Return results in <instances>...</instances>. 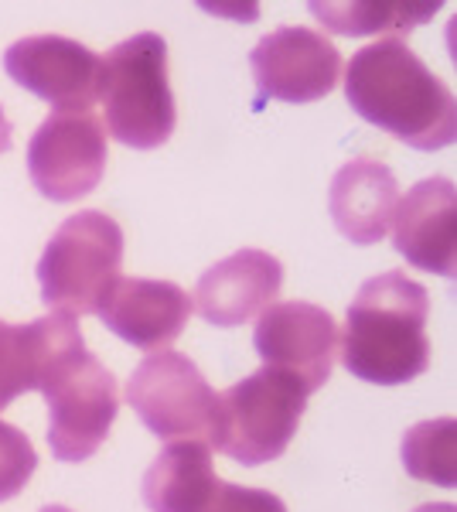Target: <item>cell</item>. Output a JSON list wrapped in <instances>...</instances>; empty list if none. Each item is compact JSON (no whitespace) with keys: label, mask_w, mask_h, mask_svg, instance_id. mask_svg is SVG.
Listing matches in <instances>:
<instances>
[{"label":"cell","mask_w":457,"mask_h":512,"mask_svg":"<svg viewBox=\"0 0 457 512\" xmlns=\"http://www.w3.org/2000/svg\"><path fill=\"white\" fill-rule=\"evenodd\" d=\"M403 468L417 482L454 489L457 485V424L454 417L423 420L403 437Z\"/></svg>","instance_id":"obj_19"},{"label":"cell","mask_w":457,"mask_h":512,"mask_svg":"<svg viewBox=\"0 0 457 512\" xmlns=\"http://www.w3.org/2000/svg\"><path fill=\"white\" fill-rule=\"evenodd\" d=\"M123 229L106 212H76L58 226L38 260L41 301L65 318L96 315V304L120 277Z\"/></svg>","instance_id":"obj_5"},{"label":"cell","mask_w":457,"mask_h":512,"mask_svg":"<svg viewBox=\"0 0 457 512\" xmlns=\"http://www.w3.org/2000/svg\"><path fill=\"white\" fill-rule=\"evenodd\" d=\"M86 349L76 318L48 315L28 325H7L0 318V410L21 393L41 390L58 359Z\"/></svg>","instance_id":"obj_15"},{"label":"cell","mask_w":457,"mask_h":512,"mask_svg":"<svg viewBox=\"0 0 457 512\" xmlns=\"http://www.w3.org/2000/svg\"><path fill=\"white\" fill-rule=\"evenodd\" d=\"M413 512H457V509L451 506V502H427V506H420Z\"/></svg>","instance_id":"obj_23"},{"label":"cell","mask_w":457,"mask_h":512,"mask_svg":"<svg viewBox=\"0 0 457 512\" xmlns=\"http://www.w3.org/2000/svg\"><path fill=\"white\" fill-rule=\"evenodd\" d=\"M106 127L93 110L52 113L28 144V175L48 202H79L103 181Z\"/></svg>","instance_id":"obj_8"},{"label":"cell","mask_w":457,"mask_h":512,"mask_svg":"<svg viewBox=\"0 0 457 512\" xmlns=\"http://www.w3.org/2000/svg\"><path fill=\"white\" fill-rule=\"evenodd\" d=\"M440 11L437 0H348V4H311V14L331 35H393L403 38Z\"/></svg>","instance_id":"obj_18"},{"label":"cell","mask_w":457,"mask_h":512,"mask_svg":"<svg viewBox=\"0 0 457 512\" xmlns=\"http://www.w3.org/2000/svg\"><path fill=\"white\" fill-rule=\"evenodd\" d=\"M345 99L362 120L417 151H440L457 137L454 93L403 38L359 48L345 65Z\"/></svg>","instance_id":"obj_1"},{"label":"cell","mask_w":457,"mask_h":512,"mask_svg":"<svg viewBox=\"0 0 457 512\" xmlns=\"http://www.w3.org/2000/svg\"><path fill=\"white\" fill-rule=\"evenodd\" d=\"M7 76L21 89L55 106V113H82L99 99V55L62 35H31L7 48Z\"/></svg>","instance_id":"obj_10"},{"label":"cell","mask_w":457,"mask_h":512,"mask_svg":"<svg viewBox=\"0 0 457 512\" xmlns=\"http://www.w3.org/2000/svg\"><path fill=\"white\" fill-rule=\"evenodd\" d=\"M307 396L311 390L304 379L284 369L263 366L260 373L239 379L215 400L212 448L246 468L280 458L294 441Z\"/></svg>","instance_id":"obj_4"},{"label":"cell","mask_w":457,"mask_h":512,"mask_svg":"<svg viewBox=\"0 0 457 512\" xmlns=\"http://www.w3.org/2000/svg\"><path fill=\"white\" fill-rule=\"evenodd\" d=\"M393 246L413 267L437 277L457 274V192L447 178H423L393 216Z\"/></svg>","instance_id":"obj_13"},{"label":"cell","mask_w":457,"mask_h":512,"mask_svg":"<svg viewBox=\"0 0 457 512\" xmlns=\"http://www.w3.org/2000/svg\"><path fill=\"white\" fill-rule=\"evenodd\" d=\"M253 79L263 99L314 103L324 99L342 79V55L328 38L311 28L270 31L249 55Z\"/></svg>","instance_id":"obj_9"},{"label":"cell","mask_w":457,"mask_h":512,"mask_svg":"<svg viewBox=\"0 0 457 512\" xmlns=\"http://www.w3.org/2000/svg\"><path fill=\"white\" fill-rule=\"evenodd\" d=\"M430 297L400 270L365 280L338 335L342 366L376 386H400L427 373Z\"/></svg>","instance_id":"obj_2"},{"label":"cell","mask_w":457,"mask_h":512,"mask_svg":"<svg viewBox=\"0 0 457 512\" xmlns=\"http://www.w3.org/2000/svg\"><path fill=\"white\" fill-rule=\"evenodd\" d=\"M396 205H400V185L393 171L376 158H355L342 164L331 181V219L338 233L359 246L379 243L389 233Z\"/></svg>","instance_id":"obj_16"},{"label":"cell","mask_w":457,"mask_h":512,"mask_svg":"<svg viewBox=\"0 0 457 512\" xmlns=\"http://www.w3.org/2000/svg\"><path fill=\"white\" fill-rule=\"evenodd\" d=\"M7 147H11V120L0 110V154H7Z\"/></svg>","instance_id":"obj_22"},{"label":"cell","mask_w":457,"mask_h":512,"mask_svg":"<svg viewBox=\"0 0 457 512\" xmlns=\"http://www.w3.org/2000/svg\"><path fill=\"white\" fill-rule=\"evenodd\" d=\"M202 512H287L284 499L263 489H246V485L215 482V489L205 499Z\"/></svg>","instance_id":"obj_21"},{"label":"cell","mask_w":457,"mask_h":512,"mask_svg":"<svg viewBox=\"0 0 457 512\" xmlns=\"http://www.w3.org/2000/svg\"><path fill=\"white\" fill-rule=\"evenodd\" d=\"M41 512H72V509H65V506H45Z\"/></svg>","instance_id":"obj_24"},{"label":"cell","mask_w":457,"mask_h":512,"mask_svg":"<svg viewBox=\"0 0 457 512\" xmlns=\"http://www.w3.org/2000/svg\"><path fill=\"white\" fill-rule=\"evenodd\" d=\"M99 99L106 134L123 147L154 151L168 144L178 123L168 82V41L154 31L120 41L99 59Z\"/></svg>","instance_id":"obj_3"},{"label":"cell","mask_w":457,"mask_h":512,"mask_svg":"<svg viewBox=\"0 0 457 512\" xmlns=\"http://www.w3.org/2000/svg\"><path fill=\"white\" fill-rule=\"evenodd\" d=\"M253 345L260 352L263 366L301 376L307 390L314 393L328 383L331 366H335L338 325L318 304H270L256 321Z\"/></svg>","instance_id":"obj_11"},{"label":"cell","mask_w":457,"mask_h":512,"mask_svg":"<svg viewBox=\"0 0 457 512\" xmlns=\"http://www.w3.org/2000/svg\"><path fill=\"white\" fill-rule=\"evenodd\" d=\"M284 267L273 253L239 250L198 277L195 308L215 328H236L260 318L280 294Z\"/></svg>","instance_id":"obj_14"},{"label":"cell","mask_w":457,"mask_h":512,"mask_svg":"<svg viewBox=\"0 0 457 512\" xmlns=\"http://www.w3.org/2000/svg\"><path fill=\"white\" fill-rule=\"evenodd\" d=\"M96 315L120 335L127 345L144 352L168 349L185 332L191 318V297L171 280H144V277H116Z\"/></svg>","instance_id":"obj_12"},{"label":"cell","mask_w":457,"mask_h":512,"mask_svg":"<svg viewBox=\"0 0 457 512\" xmlns=\"http://www.w3.org/2000/svg\"><path fill=\"white\" fill-rule=\"evenodd\" d=\"M215 482L209 441H168L144 475V502L151 512H202Z\"/></svg>","instance_id":"obj_17"},{"label":"cell","mask_w":457,"mask_h":512,"mask_svg":"<svg viewBox=\"0 0 457 512\" xmlns=\"http://www.w3.org/2000/svg\"><path fill=\"white\" fill-rule=\"evenodd\" d=\"M38 468V454L18 427L0 420V502L14 499Z\"/></svg>","instance_id":"obj_20"},{"label":"cell","mask_w":457,"mask_h":512,"mask_svg":"<svg viewBox=\"0 0 457 512\" xmlns=\"http://www.w3.org/2000/svg\"><path fill=\"white\" fill-rule=\"evenodd\" d=\"M48 403V444L55 458L86 461L110 437V427L120 410L116 379L96 355L86 349L58 359L41 383Z\"/></svg>","instance_id":"obj_6"},{"label":"cell","mask_w":457,"mask_h":512,"mask_svg":"<svg viewBox=\"0 0 457 512\" xmlns=\"http://www.w3.org/2000/svg\"><path fill=\"white\" fill-rule=\"evenodd\" d=\"M219 393L181 352H151L127 383V403L161 441H209Z\"/></svg>","instance_id":"obj_7"}]
</instances>
